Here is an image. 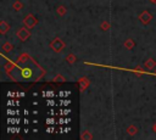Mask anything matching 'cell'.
I'll use <instances>...</instances> for the list:
<instances>
[{
	"label": "cell",
	"instance_id": "obj_1",
	"mask_svg": "<svg viewBox=\"0 0 156 140\" xmlns=\"http://www.w3.org/2000/svg\"><path fill=\"white\" fill-rule=\"evenodd\" d=\"M30 75H32V71H30L29 68H24V69H22V77H23V78L28 79Z\"/></svg>",
	"mask_w": 156,
	"mask_h": 140
},
{
	"label": "cell",
	"instance_id": "obj_4",
	"mask_svg": "<svg viewBox=\"0 0 156 140\" xmlns=\"http://www.w3.org/2000/svg\"><path fill=\"white\" fill-rule=\"evenodd\" d=\"M46 95H48V96H50V97H52V96H54V94H52V93H51V91H49V93H48V94H46Z\"/></svg>",
	"mask_w": 156,
	"mask_h": 140
},
{
	"label": "cell",
	"instance_id": "obj_2",
	"mask_svg": "<svg viewBox=\"0 0 156 140\" xmlns=\"http://www.w3.org/2000/svg\"><path fill=\"white\" fill-rule=\"evenodd\" d=\"M46 123H48V124H52V123H54V119H52V118H50V119L48 118V119H46Z\"/></svg>",
	"mask_w": 156,
	"mask_h": 140
},
{
	"label": "cell",
	"instance_id": "obj_3",
	"mask_svg": "<svg viewBox=\"0 0 156 140\" xmlns=\"http://www.w3.org/2000/svg\"><path fill=\"white\" fill-rule=\"evenodd\" d=\"M48 103H49L50 106H52V105H55V102H54V100H49V101H48Z\"/></svg>",
	"mask_w": 156,
	"mask_h": 140
}]
</instances>
